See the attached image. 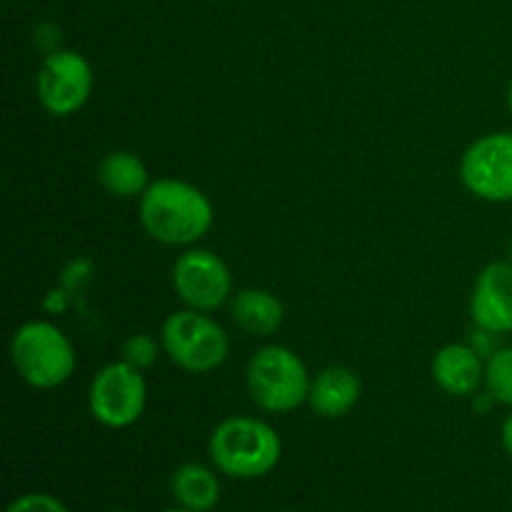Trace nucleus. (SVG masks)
Returning a JSON list of instances; mask_svg holds the SVG:
<instances>
[{
  "label": "nucleus",
  "mask_w": 512,
  "mask_h": 512,
  "mask_svg": "<svg viewBox=\"0 0 512 512\" xmlns=\"http://www.w3.org/2000/svg\"><path fill=\"white\" fill-rule=\"evenodd\" d=\"M140 225L158 243L188 248L213 228V203L193 183L160 178L140 195Z\"/></svg>",
  "instance_id": "f257e3e1"
},
{
  "label": "nucleus",
  "mask_w": 512,
  "mask_h": 512,
  "mask_svg": "<svg viewBox=\"0 0 512 512\" xmlns=\"http://www.w3.org/2000/svg\"><path fill=\"white\" fill-rule=\"evenodd\" d=\"M210 460L223 475L235 480H255L275 470L283 455V443L265 420L233 415L215 425L210 435Z\"/></svg>",
  "instance_id": "f03ea898"
},
{
  "label": "nucleus",
  "mask_w": 512,
  "mask_h": 512,
  "mask_svg": "<svg viewBox=\"0 0 512 512\" xmlns=\"http://www.w3.org/2000/svg\"><path fill=\"white\" fill-rule=\"evenodd\" d=\"M13 368L30 388L53 390L68 383L78 365L73 343L58 325L48 320H28L10 340Z\"/></svg>",
  "instance_id": "7ed1b4c3"
},
{
  "label": "nucleus",
  "mask_w": 512,
  "mask_h": 512,
  "mask_svg": "<svg viewBox=\"0 0 512 512\" xmlns=\"http://www.w3.org/2000/svg\"><path fill=\"white\" fill-rule=\"evenodd\" d=\"M245 380L253 403L265 413H293L308 403L313 378L293 350L283 345H265L250 358Z\"/></svg>",
  "instance_id": "20e7f679"
},
{
  "label": "nucleus",
  "mask_w": 512,
  "mask_h": 512,
  "mask_svg": "<svg viewBox=\"0 0 512 512\" xmlns=\"http://www.w3.org/2000/svg\"><path fill=\"white\" fill-rule=\"evenodd\" d=\"M165 355L185 373H213L228 360L230 340L220 323L200 310H178L165 318L160 330Z\"/></svg>",
  "instance_id": "39448f33"
},
{
  "label": "nucleus",
  "mask_w": 512,
  "mask_h": 512,
  "mask_svg": "<svg viewBox=\"0 0 512 512\" xmlns=\"http://www.w3.org/2000/svg\"><path fill=\"white\" fill-rule=\"evenodd\" d=\"M145 403H148V383L143 370L133 368L125 360L103 365L90 380V415L105 428L123 430L135 425L143 418Z\"/></svg>",
  "instance_id": "423d86ee"
},
{
  "label": "nucleus",
  "mask_w": 512,
  "mask_h": 512,
  "mask_svg": "<svg viewBox=\"0 0 512 512\" xmlns=\"http://www.w3.org/2000/svg\"><path fill=\"white\" fill-rule=\"evenodd\" d=\"M40 105L55 118L78 113L93 93V68L88 58L75 50H55L43 60L35 78Z\"/></svg>",
  "instance_id": "0eeeda50"
},
{
  "label": "nucleus",
  "mask_w": 512,
  "mask_h": 512,
  "mask_svg": "<svg viewBox=\"0 0 512 512\" xmlns=\"http://www.w3.org/2000/svg\"><path fill=\"white\" fill-rule=\"evenodd\" d=\"M460 180L485 203H512V133H488L460 158Z\"/></svg>",
  "instance_id": "6e6552de"
},
{
  "label": "nucleus",
  "mask_w": 512,
  "mask_h": 512,
  "mask_svg": "<svg viewBox=\"0 0 512 512\" xmlns=\"http://www.w3.org/2000/svg\"><path fill=\"white\" fill-rule=\"evenodd\" d=\"M173 290L190 310L213 313L233 295V275L213 250L190 248L175 260Z\"/></svg>",
  "instance_id": "1a4fd4ad"
},
{
  "label": "nucleus",
  "mask_w": 512,
  "mask_h": 512,
  "mask_svg": "<svg viewBox=\"0 0 512 512\" xmlns=\"http://www.w3.org/2000/svg\"><path fill=\"white\" fill-rule=\"evenodd\" d=\"M470 318L475 328L512 333V263H490L473 285Z\"/></svg>",
  "instance_id": "9d476101"
},
{
  "label": "nucleus",
  "mask_w": 512,
  "mask_h": 512,
  "mask_svg": "<svg viewBox=\"0 0 512 512\" xmlns=\"http://www.w3.org/2000/svg\"><path fill=\"white\" fill-rule=\"evenodd\" d=\"M435 385L453 398H473L485 385V358L465 343H450L435 353L430 365Z\"/></svg>",
  "instance_id": "9b49d317"
},
{
  "label": "nucleus",
  "mask_w": 512,
  "mask_h": 512,
  "mask_svg": "<svg viewBox=\"0 0 512 512\" xmlns=\"http://www.w3.org/2000/svg\"><path fill=\"white\" fill-rule=\"evenodd\" d=\"M360 395H363V383L358 375L343 365H333V368L320 370L310 380L308 405L320 418L335 420L348 415L360 403Z\"/></svg>",
  "instance_id": "f8f14e48"
},
{
  "label": "nucleus",
  "mask_w": 512,
  "mask_h": 512,
  "mask_svg": "<svg viewBox=\"0 0 512 512\" xmlns=\"http://www.w3.org/2000/svg\"><path fill=\"white\" fill-rule=\"evenodd\" d=\"M230 315L235 325L245 333L268 338L275 330H280L285 320V308L270 290L245 288L230 298Z\"/></svg>",
  "instance_id": "ddd939ff"
},
{
  "label": "nucleus",
  "mask_w": 512,
  "mask_h": 512,
  "mask_svg": "<svg viewBox=\"0 0 512 512\" xmlns=\"http://www.w3.org/2000/svg\"><path fill=\"white\" fill-rule=\"evenodd\" d=\"M98 180L113 198H140L148 190L150 178L143 160L130 150H113L100 160Z\"/></svg>",
  "instance_id": "4468645a"
},
{
  "label": "nucleus",
  "mask_w": 512,
  "mask_h": 512,
  "mask_svg": "<svg viewBox=\"0 0 512 512\" xmlns=\"http://www.w3.org/2000/svg\"><path fill=\"white\" fill-rule=\"evenodd\" d=\"M170 490L180 508L208 512L220 500V480L210 468L200 463H185L170 478Z\"/></svg>",
  "instance_id": "2eb2a0df"
},
{
  "label": "nucleus",
  "mask_w": 512,
  "mask_h": 512,
  "mask_svg": "<svg viewBox=\"0 0 512 512\" xmlns=\"http://www.w3.org/2000/svg\"><path fill=\"white\" fill-rule=\"evenodd\" d=\"M485 390L495 403L512 408V345H503L485 363Z\"/></svg>",
  "instance_id": "dca6fc26"
},
{
  "label": "nucleus",
  "mask_w": 512,
  "mask_h": 512,
  "mask_svg": "<svg viewBox=\"0 0 512 512\" xmlns=\"http://www.w3.org/2000/svg\"><path fill=\"white\" fill-rule=\"evenodd\" d=\"M160 348H163V343H160L158 338H153V335L148 333L130 335V338L123 343V360L133 365V368L145 370L150 368V365H155V360H158L160 355Z\"/></svg>",
  "instance_id": "f3484780"
},
{
  "label": "nucleus",
  "mask_w": 512,
  "mask_h": 512,
  "mask_svg": "<svg viewBox=\"0 0 512 512\" xmlns=\"http://www.w3.org/2000/svg\"><path fill=\"white\" fill-rule=\"evenodd\" d=\"M5 512H68V508L48 493H28L15 498Z\"/></svg>",
  "instance_id": "a211bd4d"
},
{
  "label": "nucleus",
  "mask_w": 512,
  "mask_h": 512,
  "mask_svg": "<svg viewBox=\"0 0 512 512\" xmlns=\"http://www.w3.org/2000/svg\"><path fill=\"white\" fill-rule=\"evenodd\" d=\"M500 440H503L505 453H508L510 458H512V413L508 415V418H505L503 430H500Z\"/></svg>",
  "instance_id": "6ab92c4d"
},
{
  "label": "nucleus",
  "mask_w": 512,
  "mask_h": 512,
  "mask_svg": "<svg viewBox=\"0 0 512 512\" xmlns=\"http://www.w3.org/2000/svg\"><path fill=\"white\" fill-rule=\"evenodd\" d=\"M508 105H510V113H512V78H510V83H508Z\"/></svg>",
  "instance_id": "aec40b11"
},
{
  "label": "nucleus",
  "mask_w": 512,
  "mask_h": 512,
  "mask_svg": "<svg viewBox=\"0 0 512 512\" xmlns=\"http://www.w3.org/2000/svg\"><path fill=\"white\" fill-rule=\"evenodd\" d=\"M163 512H193V510H185V508H173V510H163Z\"/></svg>",
  "instance_id": "412c9836"
},
{
  "label": "nucleus",
  "mask_w": 512,
  "mask_h": 512,
  "mask_svg": "<svg viewBox=\"0 0 512 512\" xmlns=\"http://www.w3.org/2000/svg\"><path fill=\"white\" fill-rule=\"evenodd\" d=\"M510 263H512V255H510Z\"/></svg>",
  "instance_id": "4be33fe9"
}]
</instances>
